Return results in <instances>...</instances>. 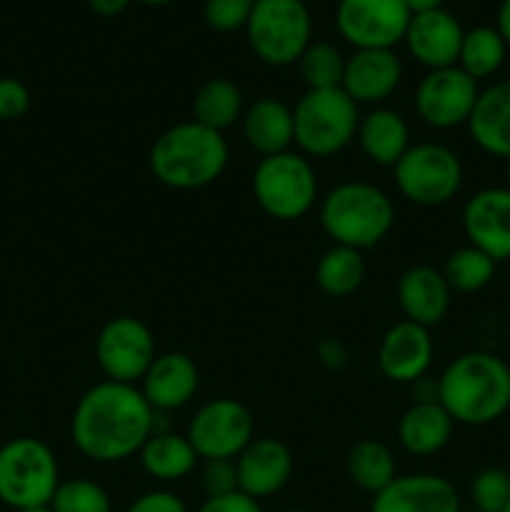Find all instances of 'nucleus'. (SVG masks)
Here are the masks:
<instances>
[{
	"label": "nucleus",
	"mask_w": 510,
	"mask_h": 512,
	"mask_svg": "<svg viewBox=\"0 0 510 512\" xmlns=\"http://www.w3.org/2000/svg\"><path fill=\"white\" fill-rule=\"evenodd\" d=\"M153 433V408L138 385L103 383L85 390L70 418V438L93 463H123L140 453Z\"/></svg>",
	"instance_id": "obj_1"
},
{
	"label": "nucleus",
	"mask_w": 510,
	"mask_h": 512,
	"mask_svg": "<svg viewBox=\"0 0 510 512\" xmlns=\"http://www.w3.org/2000/svg\"><path fill=\"white\" fill-rule=\"evenodd\" d=\"M438 403L455 425H490L510 410V365L485 350H470L438 375Z\"/></svg>",
	"instance_id": "obj_2"
},
{
	"label": "nucleus",
	"mask_w": 510,
	"mask_h": 512,
	"mask_svg": "<svg viewBox=\"0 0 510 512\" xmlns=\"http://www.w3.org/2000/svg\"><path fill=\"white\" fill-rule=\"evenodd\" d=\"M230 150L223 133L195 120L170 125L155 138L148 165L155 180L173 190H200L213 185L228 168Z\"/></svg>",
	"instance_id": "obj_3"
},
{
	"label": "nucleus",
	"mask_w": 510,
	"mask_h": 512,
	"mask_svg": "<svg viewBox=\"0 0 510 512\" xmlns=\"http://www.w3.org/2000/svg\"><path fill=\"white\" fill-rule=\"evenodd\" d=\"M320 225L333 245L363 253L388 238L395 225V205L378 185L348 180L323 198Z\"/></svg>",
	"instance_id": "obj_4"
},
{
	"label": "nucleus",
	"mask_w": 510,
	"mask_h": 512,
	"mask_svg": "<svg viewBox=\"0 0 510 512\" xmlns=\"http://www.w3.org/2000/svg\"><path fill=\"white\" fill-rule=\"evenodd\" d=\"M295 145L305 158H333L355 140L360 110L343 88L305 90L293 108Z\"/></svg>",
	"instance_id": "obj_5"
},
{
	"label": "nucleus",
	"mask_w": 510,
	"mask_h": 512,
	"mask_svg": "<svg viewBox=\"0 0 510 512\" xmlns=\"http://www.w3.org/2000/svg\"><path fill=\"white\" fill-rule=\"evenodd\" d=\"M60 485V465L48 443L30 435L0 445V503L13 510L50 505Z\"/></svg>",
	"instance_id": "obj_6"
},
{
	"label": "nucleus",
	"mask_w": 510,
	"mask_h": 512,
	"mask_svg": "<svg viewBox=\"0 0 510 512\" xmlns=\"http://www.w3.org/2000/svg\"><path fill=\"white\" fill-rule=\"evenodd\" d=\"M245 35L260 63L288 68L313 43V18L305 0H255Z\"/></svg>",
	"instance_id": "obj_7"
},
{
	"label": "nucleus",
	"mask_w": 510,
	"mask_h": 512,
	"mask_svg": "<svg viewBox=\"0 0 510 512\" xmlns=\"http://www.w3.org/2000/svg\"><path fill=\"white\" fill-rule=\"evenodd\" d=\"M253 195L265 215L293 223L305 218L318 200V178L303 153H285L260 158L253 170Z\"/></svg>",
	"instance_id": "obj_8"
},
{
	"label": "nucleus",
	"mask_w": 510,
	"mask_h": 512,
	"mask_svg": "<svg viewBox=\"0 0 510 512\" xmlns=\"http://www.w3.org/2000/svg\"><path fill=\"white\" fill-rule=\"evenodd\" d=\"M395 185L408 203L438 208L463 188V163L458 153L440 143H418L395 163Z\"/></svg>",
	"instance_id": "obj_9"
},
{
	"label": "nucleus",
	"mask_w": 510,
	"mask_h": 512,
	"mask_svg": "<svg viewBox=\"0 0 510 512\" xmlns=\"http://www.w3.org/2000/svg\"><path fill=\"white\" fill-rule=\"evenodd\" d=\"M188 440L200 460H235L255 438L248 405L235 398H215L195 410Z\"/></svg>",
	"instance_id": "obj_10"
},
{
	"label": "nucleus",
	"mask_w": 510,
	"mask_h": 512,
	"mask_svg": "<svg viewBox=\"0 0 510 512\" xmlns=\"http://www.w3.org/2000/svg\"><path fill=\"white\" fill-rule=\"evenodd\" d=\"M158 358L155 338L143 320L133 315H118L108 320L95 340V360L105 380L138 385Z\"/></svg>",
	"instance_id": "obj_11"
},
{
	"label": "nucleus",
	"mask_w": 510,
	"mask_h": 512,
	"mask_svg": "<svg viewBox=\"0 0 510 512\" xmlns=\"http://www.w3.org/2000/svg\"><path fill=\"white\" fill-rule=\"evenodd\" d=\"M410 10L403 0H340L335 25L355 50H393L403 43Z\"/></svg>",
	"instance_id": "obj_12"
},
{
	"label": "nucleus",
	"mask_w": 510,
	"mask_h": 512,
	"mask_svg": "<svg viewBox=\"0 0 510 512\" xmlns=\"http://www.w3.org/2000/svg\"><path fill=\"white\" fill-rule=\"evenodd\" d=\"M480 88L458 65L428 70L415 90V113L435 130H450L468 125Z\"/></svg>",
	"instance_id": "obj_13"
},
{
	"label": "nucleus",
	"mask_w": 510,
	"mask_h": 512,
	"mask_svg": "<svg viewBox=\"0 0 510 512\" xmlns=\"http://www.w3.org/2000/svg\"><path fill=\"white\" fill-rule=\"evenodd\" d=\"M463 233L468 245L495 263L510 260V188H485L463 205Z\"/></svg>",
	"instance_id": "obj_14"
},
{
	"label": "nucleus",
	"mask_w": 510,
	"mask_h": 512,
	"mask_svg": "<svg viewBox=\"0 0 510 512\" xmlns=\"http://www.w3.org/2000/svg\"><path fill=\"white\" fill-rule=\"evenodd\" d=\"M463 35L465 30L460 20L445 8H438L430 13L410 15L403 43L415 63L428 70H440L458 65Z\"/></svg>",
	"instance_id": "obj_15"
},
{
	"label": "nucleus",
	"mask_w": 510,
	"mask_h": 512,
	"mask_svg": "<svg viewBox=\"0 0 510 512\" xmlns=\"http://www.w3.org/2000/svg\"><path fill=\"white\" fill-rule=\"evenodd\" d=\"M435 345L430 330L410 320H400L383 335L378 348V368L385 380L410 385L428 375Z\"/></svg>",
	"instance_id": "obj_16"
},
{
	"label": "nucleus",
	"mask_w": 510,
	"mask_h": 512,
	"mask_svg": "<svg viewBox=\"0 0 510 512\" xmlns=\"http://www.w3.org/2000/svg\"><path fill=\"white\" fill-rule=\"evenodd\" d=\"M370 512H463L455 485L443 475L413 473L398 475L378 495Z\"/></svg>",
	"instance_id": "obj_17"
},
{
	"label": "nucleus",
	"mask_w": 510,
	"mask_h": 512,
	"mask_svg": "<svg viewBox=\"0 0 510 512\" xmlns=\"http://www.w3.org/2000/svg\"><path fill=\"white\" fill-rule=\"evenodd\" d=\"M293 465V453L283 440L253 438V443L235 458L240 493L253 500L280 493L293 475Z\"/></svg>",
	"instance_id": "obj_18"
},
{
	"label": "nucleus",
	"mask_w": 510,
	"mask_h": 512,
	"mask_svg": "<svg viewBox=\"0 0 510 512\" xmlns=\"http://www.w3.org/2000/svg\"><path fill=\"white\" fill-rule=\"evenodd\" d=\"M403 80V63L395 50H355L345 60L340 88L355 105H375L390 98Z\"/></svg>",
	"instance_id": "obj_19"
},
{
	"label": "nucleus",
	"mask_w": 510,
	"mask_h": 512,
	"mask_svg": "<svg viewBox=\"0 0 510 512\" xmlns=\"http://www.w3.org/2000/svg\"><path fill=\"white\" fill-rule=\"evenodd\" d=\"M140 393L153 410L175 413L195 398L200 388V370L185 353H160L138 383Z\"/></svg>",
	"instance_id": "obj_20"
},
{
	"label": "nucleus",
	"mask_w": 510,
	"mask_h": 512,
	"mask_svg": "<svg viewBox=\"0 0 510 512\" xmlns=\"http://www.w3.org/2000/svg\"><path fill=\"white\" fill-rule=\"evenodd\" d=\"M453 290L433 265H413L398 280V305L405 320L423 328L443 323Z\"/></svg>",
	"instance_id": "obj_21"
},
{
	"label": "nucleus",
	"mask_w": 510,
	"mask_h": 512,
	"mask_svg": "<svg viewBox=\"0 0 510 512\" xmlns=\"http://www.w3.org/2000/svg\"><path fill=\"white\" fill-rule=\"evenodd\" d=\"M468 130L483 153L510 160V78L480 90Z\"/></svg>",
	"instance_id": "obj_22"
},
{
	"label": "nucleus",
	"mask_w": 510,
	"mask_h": 512,
	"mask_svg": "<svg viewBox=\"0 0 510 512\" xmlns=\"http://www.w3.org/2000/svg\"><path fill=\"white\" fill-rule=\"evenodd\" d=\"M355 138L365 158L380 168H395V163L410 148L408 123L398 110L390 108H373L360 115Z\"/></svg>",
	"instance_id": "obj_23"
},
{
	"label": "nucleus",
	"mask_w": 510,
	"mask_h": 512,
	"mask_svg": "<svg viewBox=\"0 0 510 512\" xmlns=\"http://www.w3.org/2000/svg\"><path fill=\"white\" fill-rule=\"evenodd\" d=\"M240 123H243L245 143L263 158L285 153L295 143L293 108H288L283 100H255L250 108H245Z\"/></svg>",
	"instance_id": "obj_24"
},
{
	"label": "nucleus",
	"mask_w": 510,
	"mask_h": 512,
	"mask_svg": "<svg viewBox=\"0 0 510 512\" xmlns=\"http://www.w3.org/2000/svg\"><path fill=\"white\" fill-rule=\"evenodd\" d=\"M453 418L440 403H413L398 423V440L405 453L428 458L453 438Z\"/></svg>",
	"instance_id": "obj_25"
},
{
	"label": "nucleus",
	"mask_w": 510,
	"mask_h": 512,
	"mask_svg": "<svg viewBox=\"0 0 510 512\" xmlns=\"http://www.w3.org/2000/svg\"><path fill=\"white\" fill-rule=\"evenodd\" d=\"M138 458L145 475L158 483H178V480L188 478L200 460L188 435H178L175 430L165 435H150L140 448Z\"/></svg>",
	"instance_id": "obj_26"
},
{
	"label": "nucleus",
	"mask_w": 510,
	"mask_h": 512,
	"mask_svg": "<svg viewBox=\"0 0 510 512\" xmlns=\"http://www.w3.org/2000/svg\"><path fill=\"white\" fill-rule=\"evenodd\" d=\"M243 93L228 78H210L198 88L193 98V120L210 130H228L243 118Z\"/></svg>",
	"instance_id": "obj_27"
},
{
	"label": "nucleus",
	"mask_w": 510,
	"mask_h": 512,
	"mask_svg": "<svg viewBox=\"0 0 510 512\" xmlns=\"http://www.w3.org/2000/svg\"><path fill=\"white\" fill-rule=\"evenodd\" d=\"M345 470H348L350 483L370 495H378L380 490H385L398 478V465H395L393 453H390L388 445L378 443V440L355 443L345 458Z\"/></svg>",
	"instance_id": "obj_28"
},
{
	"label": "nucleus",
	"mask_w": 510,
	"mask_h": 512,
	"mask_svg": "<svg viewBox=\"0 0 510 512\" xmlns=\"http://www.w3.org/2000/svg\"><path fill=\"white\" fill-rule=\"evenodd\" d=\"M365 260L360 250L333 245L315 265V283L328 298H348L363 285Z\"/></svg>",
	"instance_id": "obj_29"
},
{
	"label": "nucleus",
	"mask_w": 510,
	"mask_h": 512,
	"mask_svg": "<svg viewBox=\"0 0 510 512\" xmlns=\"http://www.w3.org/2000/svg\"><path fill=\"white\" fill-rule=\"evenodd\" d=\"M508 55V43L493 25H478L465 30L460 45L458 68L465 70L473 80H485L498 73Z\"/></svg>",
	"instance_id": "obj_30"
},
{
	"label": "nucleus",
	"mask_w": 510,
	"mask_h": 512,
	"mask_svg": "<svg viewBox=\"0 0 510 512\" xmlns=\"http://www.w3.org/2000/svg\"><path fill=\"white\" fill-rule=\"evenodd\" d=\"M495 263L493 258L483 253V250L473 248V245H465V248L453 250L448 255L443 265V278L448 283V288L453 293H478L485 285H490V280L495 278Z\"/></svg>",
	"instance_id": "obj_31"
},
{
	"label": "nucleus",
	"mask_w": 510,
	"mask_h": 512,
	"mask_svg": "<svg viewBox=\"0 0 510 512\" xmlns=\"http://www.w3.org/2000/svg\"><path fill=\"white\" fill-rule=\"evenodd\" d=\"M345 55L328 40H313L298 60L300 78L308 90H333L343 85Z\"/></svg>",
	"instance_id": "obj_32"
},
{
	"label": "nucleus",
	"mask_w": 510,
	"mask_h": 512,
	"mask_svg": "<svg viewBox=\"0 0 510 512\" xmlns=\"http://www.w3.org/2000/svg\"><path fill=\"white\" fill-rule=\"evenodd\" d=\"M53 512H113V503L103 485L88 478L60 480L53 500Z\"/></svg>",
	"instance_id": "obj_33"
},
{
	"label": "nucleus",
	"mask_w": 510,
	"mask_h": 512,
	"mask_svg": "<svg viewBox=\"0 0 510 512\" xmlns=\"http://www.w3.org/2000/svg\"><path fill=\"white\" fill-rule=\"evenodd\" d=\"M470 500L478 512H503L510 500V473L503 468H483L470 480Z\"/></svg>",
	"instance_id": "obj_34"
},
{
	"label": "nucleus",
	"mask_w": 510,
	"mask_h": 512,
	"mask_svg": "<svg viewBox=\"0 0 510 512\" xmlns=\"http://www.w3.org/2000/svg\"><path fill=\"white\" fill-rule=\"evenodd\" d=\"M253 5L255 0H205L203 18L208 28L218 33H235V30H245Z\"/></svg>",
	"instance_id": "obj_35"
},
{
	"label": "nucleus",
	"mask_w": 510,
	"mask_h": 512,
	"mask_svg": "<svg viewBox=\"0 0 510 512\" xmlns=\"http://www.w3.org/2000/svg\"><path fill=\"white\" fill-rule=\"evenodd\" d=\"M200 485L205 490V498H223V495L238 493L240 488L235 460H203Z\"/></svg>",
	"instance_id": "obj_36"
},
{
	"label": "nucleus",
	"mask_w": 510,
	"mask_h": 512,
	"mask_svg": "<svg viewBox=\"0 0 510 512\" xmlns=\"http://www.w3.org/2000/svg\"><path fill=\"white\" fill-rule=\"evenodd\" d=\"M30 90L18 78H0V120H18L28 113Z\"/></svg>",
	"instance_id": "obj_37"
},
{
	"label": "nucleus",
	"mask_w": 510,
	"mask_h": 512,
	"mask_svg": "<svg viewBox=\"0 0 510 512\" xmlns=\"http://www.w3.org/2000/svg\"><path fill=\"white\" fill-rule=\"evenodd\" d=\"M125 512H188V505L170 490H150L135 498Z\"/></svg>",
	"instance_id": "obj_38"
},
{
	"label": "nucleus",
	"mask_w": 510,
	"mask_h": 512,
	"mask_svg": "<svg viewBox=\"0 0 510 512\" xmlns=\"http://www.w3.org/2000/svg\"><path fill=\"white\" fill-rule=\"evenodd\" d=\"M198 512H263L258 500L248 498L245 493H230L223 498H205Z\"/></svg>",
	"instance_id": "obj_39"
},
{
	"label": "nucleus",
	"mask_w": 510,
	"mask_h": 512,
	"mask_svg": "<svg viewBox=\"0 0 510 512\" xmlns=\"http://www.w3.org/2000/svg\"><path fill=\"white\" fill-rule=\"evenodd\" d=\"M318 358L325 368L340 373V370H345V365H348L350 355L348 348H345L338 338H325L318 343Z\"/></svg>",
	"instance_id": "obj_40"
},
{
	"label": "nucleus",
	"mask_w": 510,
	"mask_h": 512,
	"mask_svg": "<svg viewBox=\"0 0 510 512\" xmlns=\"http://www.w3.org/2000/svg\"><path fill=\"white\" fill-rule=\"evenodd\" d=\"M410 393H413V403H438V378H418L410 383Z\"/></svg>",
	"instance_id": "obj_41"
},
{
	"label": "nucleus",
	"mask_w": 510,
	"mask_h": 512,
	"mask_svg": "<svg viewBox=\"0 0 510 512\" xmlns=\"http://www.w3.org/2000/svg\"><path fill=\"white\" fill-rule=\"evenodd\" d=\"M133 3V0H88V8L95 15H103V18H115V15L125 13V8Z\"/></svg>",
	"instance_id": "obj_42"
},
{
	"label": "nucleus",
	"mask_w": 510,
	"mask_h": 512,
	"mask_svg": "<svg viewBox=\"0 0 510 512\" xmlns=\"http://www.w3.org/2000/svg\"><path fill=\"white\" fill-rule=\"evenodd\" d=\"M495 28L503 35V40L510 48V0H500L498 5V18H495Z\"/></svg>",
	"instance_id": "obj_43"
},
{
	"label": "nucleus",
	"mask_w": 510,
	"mask_h": 512,
	"mask_svg": "<svg viewBox=\"0 0 510 512\" xmlns=\"http://www.w3.org/2000/svg\"><path fill=\"white\" fill-rule=\"evenodd\" d=\"M405 8L410 10V15H418V13H430V10H438L443 8L445 0H403Z\"/></svg>",
	"instance_id": "obj_44"
},
{
	"label": "nucleus",
	"mask_w": 510,
	"mask_h": 512,
	"mask_svg": "<svg viewBox=\"0 0 510 512\" xmlns=\"http://www.w3.org/2000/svg\"><path fill=\"white\" fill-rule=\"evenodd\" d=\"M15 512H53L50 505H35V508H25V510H15Z\"/></svg>",
	"instance_id": "obj_45"
},
{
	"label": "nucleus",
	"mask_w": 510,
	"mask_h": 512,
	"mask_svg": "<svg viewBox=\"0 0 510 512\" xmlns=\"http://www.w3.org/2000/svg\"><path fill=\"white\" fill-rule=\"evenodd\" d=\"M138 3H145V5H168V3H173V0H138Z\"/></svg>",
	"instance_id": "obj_46"
},
{
	"label": "nucleus",
	"mask_w": 510,
	"mask_h": 512,
	"mask_svg": "<svg viewBox=\"0 0 510 512\" xmlns=\"http://www.w3.org/2000/svg\"><path fill=\"white\" fill-rule=\"evenodd\" d=\"M283 512H313V510H305V508H293V510H283Z\"/></svg>",
	"instance_id": "obj_47"
},
{
	"label": "nucleus",
	"mask_w": 510,
	"mask_h": 512,
	"mask_svg": "<svg viewBox=\"0 0 510 512\" xmlns=\"http://www.w3.org/2000/svg\"><path fill=\"white\" fill-rule=\"evenodd\" d=\"M508 188H510V160H508Z\"/></svg>",
	"instance_id": "obj_48"
},
{
	"label": "nucleus",
	"mask_w": 510,
	"mask_h": 512,
	"mask_svg": "<svg viewBox=\"0 0 510 512\" xmlns=\"http://www.w3.org/2000/svg\"><path fill=\"white\" fill-rule=\"evenodd\" d=\"M503 512H510V500H508V505H505V508H503Z\"/></svg>",
	"instance_id": "obj_49"
},
{
	"label": "nucleus",
	"mask_w": 510,
	"mask_h": 512,
	"mask_svg": "<svg viewBox=\"0 0 510 512\" xmlns=\"http://www.w3.org/2000/svg\"><path fill=\"white\" fill-rule=\"evenodd\" d=\"M470 512H478V510H470Z\"/></svg>",
	"instance_id": "obj_50"
}]
</instances>
